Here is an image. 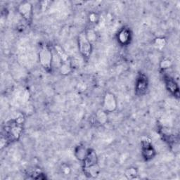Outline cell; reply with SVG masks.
I'll return each instance as SVG.
<instances>
[{
    "mask_svg": "<svg viewBox=\"0 0 180 180\" xmlns=\"http://www.w3.org/2000/svg\"><path fill=\"white\" fill-rule=\"evenodd\" d=\"M39 62L45 70H50L53 61V55L51 51L47 45H43L39 53Z\"/></svg>",
    "mask_w": 180,
    "mask_h": 180,
    "instance_id": "obj_1",
    "label": "cell"
},
{
    "mask_svg": "<svg viewBox=\"0 0 180 180\" xmlns=\"http://www.w3.org/2000/svg\"><path fill=\"white\" fill-rule=\"evenodd\" d=\"M78 47L79 51L84 58L88 59L91 55L92 47L91 43L87 39L86 33H82L78 37Z\"/></svg>",
    "mask_w": 180,
    "mask_h": 180,
    "instance_id": "obj_2",
    "label": "cell"
},
{
    "mask_svg": "<svg viewBox=\"0 0 180 180\" xmlns=\"http://www.w3.org/2000/svg\"><path fill=\"white\" fill-rule=\"evenodd\" d=\"M118 104L115 95L111 92L105 94L104 99V108L106 112H113L117 109Z\"/></svg>",
    "mask_w": 180,
    "mask_h": 180,
    "instance_id": "obj_3",
    "label": "cell"
},
{
    "mask_svg": "<svg viewBox=\"0 0 180 180\" xmlns=\"http://www.w3.org/2000/svg\"><path fill=\"white\" fill-rule=\"evenodd\" d=\"M18 12L28 23L33 18V6L28 2H23L18 6Z\"/></svg>",
    "mask_w": 180,
    "mask_h": 180,
    "instance_id": "obj_4",
    "label": "cell"
},
{
    "mask_svg": "<svg viewBox=\"0 0 180 180\" xmlns=\"http://www.w3.org/2000/svg\"><path fill=\"white\" fill-rule=\"evenodd\" d=\"M85 162V167H89L91 166H93V165H97V162H98V158H97V156L96 153L94 152V151L90 150L89 154H88L87 157L86 159L84 161Z\"/></svg>",
    "mask_w": 180,
    "mask_h": 180,
    "instance_id": "obj_5",
    "label": "cell"
},
{
    "mask_svg": "<svg viewBox=\"0 0 180 180\" xmlns=\"http://www.w3.org/2000/svg\"><path fill=\"white\" fill-rule=\"evenodd\" d=\"M90 150L87 149V148H85V147H81L80 146L78 148H76L75 150V156L77 157V158L80 161H85V159L89 154Z\"/></svg>",
    "mask_w": 180,
    "mask_h": 180,
    "instance_id": "obj_6",
    "label": "cell"
},
{
    "mask_svg": "<svg viewBox=\"0 0 180 180\" xmlns=\"http://www.w3.org/2000/svg\"><path fill=\"white\" fill-rule=\"evenodd\" d=\"M96 117L98 122L100 124L104 125L108 121V116L106 111L100 109L96 112Z\"/></svg>",
    "mask_w": 180,
    "mask_h": 180,
    "instance_id": "obj_7",
    "label": "cell"
},
{
    "mask_svg": "<svg viewBox=\"0 0 180 180\" xmlns=\"http://www.w3.org/2000/svg\"><path fill=\"white\" fill-rule=\"evenodd\" d=\"M143 153H144V157L146 158H152L153 157L154 151L153 149V148L151 147L150 144H148L147 142L144 144Z\"/></svg>",
    "mask_w": 180,
    "mask_h": 180,
    "instance_id": "obj_8",
    "label": "cell"
},
{
    "mask_svg": "<svg viewBox=\"0 0 180 180\" xmlns=\"http://www.w3.org/2000/svg\"><path fill=\"white\" fill-rule=\"evenodd\" d=\"M60 73L62 75H68L71 72V64L70 63H63L60 65Z\"/></svg>",
    "mask_w": 180,
    "mask_h": 180,
    "instance_id": "obj_9",
    "label": "cell"
},
{
    "mask_svg": "<svg viewBox=\"0 0 180 180\" xmlns=\"http://www.w3.org/2000/svg\"><path fill=\"white\" fill-rule=\"evenodd\" d=\"M146 78L141 77L136 83V91H144L146 88H147V80H145Z\"/></svg>",
    "mask_w": 180,
    "mask_h": 180,
    "instance_id": "obj_10",
    "label": "cell"
},
{
    "mask_svg": "<svg viewBox=\"0 0 180 180\" xmlns=\"http://www.w3.org/2000/svg\"><path fill=\"white\" fill-rule=\"evenodd\" d=\"M130 38V33L129 31L127 30H123L121 31V33L119 35V40L121 42H122V44L126 43L129 40Z\"/></svg>",
    "mask_w": 180,
    "mask_h": 180,
    "instance_id": "obj_11",
    "label": "cell"
},
{
    "mask_svg": "<svg viewBox=\"0 0 180 180\" xmlns=\"http://www.w3.org/2000/svg\"><path fill=\"white\" fill-rule=\"evenodd\" d=\"M86 35H87V39L90 41L91 43V42H93L96 39V34L93 30H88L86 33Z\"/></svg>",
    "mask_w": 180,
    "mask_h": 180,
    "instance_id": "obj_12",
    "label": "cell"
},
{
    "mask_svg": "<svg viewBox=\"0 0 180 180\" xmlns=\"http://www.w3.org/2000/svg\"><path fill=\"white\" fill-rule=\"evenodd\" d=\"M126 175L128 178L132 179L136 175V170L135 168H129L126 172Z\"/></svg>",
    "mask_w": 180,
    "mask_h": 180,
    "instance_id": "obj_13",
    "label": "cell"
},
{
    "mask_svg": "<svg viewBox=\"0 0 180 180\" xmlns=\"http://www.w3.org/2000/svg\"><path fill=\"white\" fill-rule=\"evenodd\" d=\"M171 64H172V63H171L170 60L165 59L164 61H162V62L161 67H162V68H168L170 66Z\"/></svg>",
    "mask_w": 180,
    "mask_h": 180,
    "instance_id": "obj_14",
    "label": "cell"
},
{
    "mask_svg": "<svg viewBox=\"0 0 180 180\" xmlns=\"http://www.w3.org/2000/svg\"><path fill=\"white\" fill-rule=\"evenodd\" d=\"M156 45L159 48L164 47L165 45L164 39H157L156 40Z\"/></svg>",
    "mask_w": 180,
    "mask_h": 180,
    "instance_id": "obj_15",
    "label": "cell"
},
{
    "mask_svg": "<svg viewBox=\"0 0 180 180\" xmlns=\"http://www.w3.org/2000/svg\"><path fill=\"white\" fill-rule=\"evenodd\" d=\"M62 170H63V172L65 175H68V174H69L70 172V168L68 167L67 165H65V166H63L62 167Z\"/></svg>",
    "mask_w": 180,
    "mask_h": 180,
    "instance_id": "obj_16",
    "label": "cell"
},
{
    "mask_svg": "<svg viewBox=\"0 0 180 180\" xmlns=\"http://www.w3.org/2000/svg\"><path fill=\"white\" fill-rule=\"evenodd\" d=\"M90 21L91 22H96V15L95 13H91L90 14Z\"/></svg>",
    "mask_w": 180,
    "mask_h": 180,
    "instance_id": "obj_17",
    "label": "cell"
}]
</instances>
